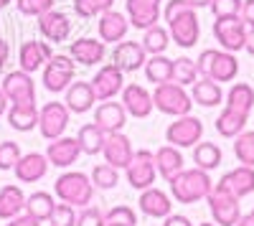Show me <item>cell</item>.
<instances>
[{"label": "cell", "mask_w": 254, "mask_h": 226, "mask_svg": "<svg viewBox=\"0 0 254 226\" xmlns=\"http://www.w3.org/2000/svg\"><path fill=\"white\" fill-rule=\"evenodd\" d=\"M8 107H10V102H8V97L3 94V89H0V117L8 112Z\"/></svg>", "instance_id": "55"}, {"label": "cell", "mask_w": 254, "mask_h": 226, "mask_svg": "<svg viewBox=\"0 0 254 226\" xmlns=\"http://www.w3.org/2000/svg\"><path fill=\"white\" fill-rule=\"evenodd\" d=\"M137 203H140V211H142L145 216H150V219H165L168 214H173V201H171V196L163 193L160 188H153V186L145 188V191H140Z\"/></svg>", "instance_id": "25"}, {"label": "cell", "mask_w": 254, "mask_h": 226, "mask_svg": "<svg viewBox=\"0 0 254 226\" xmlns=\"http://www.w3.org/2000/svg\"><path fill=\"white\" fill-rule=\"evenodd\" d=\"M211 13L216 18H229V15H239L242 10V0H211Z\"/></svg>", "instance_id": "47"}, {"label": "cell", "mask_w": 254, "mask_h": 226, "mask_svg": "<svg viewBox=\"0 0 254 226\" xmlns=\"http://www.w3.org/2000/svg\"><path fill=\"white\" fill-rule=\"evenodd\" d=\"M69 110L64 102H46L44 107H38V130L46 140H56L69 127Z\"/></svg>", "instance_id": "9"}, {"label": "cell", "mask_w": 254, "mask_h": 226, "mask_svg": "<svg viewBox=\"0 0 254 226\" xmlns=\"http://www.w3.org/2000/svg\"><path fill=\"white\" fill-rule=\"evenodd\" d=\"M125 122H127V112L122 107V102H102V105L97 107L94 112V125L104 132V135H110V132H122L125 127Z\"/></svg>", "instance_id": "20"}, {"label": "cell", "mask_w": 254, "mask_h": 226, "mask_svg": "<svg viewBox=\"0 0 254 226\" xmlns=\"http://www.w3.org/2000/svg\"><path fill=\"white\" fill-rule=\"evenodd\" d=\"M8 122L18 132H31L38 127V105L36 102H10L8 107Z\"/></svg>", "instance_id": "28"}, {"label": "cell", "mask_w": 254, "mask_h": 226, "mask_svg": "<svg viewBox=\"0 0 254 226\" xmlns=\"http://www.w3.org/2000/svg\"><path fill=\"white\" fill-rule=\"evenodd\" d=\"M18 158H20L18 142H13V140L0 142V170H13L15 163H18Z\"/></svg>", "instance_id": "45"}, {"label": "cell", "mask_w": 254, "mask_h": 226, "mask_svg": "<svg viewBox=\"0 0 254 226\" xmlns=\"http://www.w3.org/2000/svg\"><path fill=\"white\" fill-rule=\"evenodd\" d=\"M89 178H92V183H94V188L110 191V188H115L117 183H120V170L112 168L110 163H104V166H97V168L92 170Z\"/></svg>", "instance_id": "41"}, {"label": "cell", "mask_w": 254, "mask_h": 226, "mask_svg": "<svg viewBox=\"0 0 254 226\" xmlns=\"http://www.w3.org/2000/svg\"><path fill=\"white\" fill-rule=\"evenodd\" d=\"M92 89L97 94V102H107V99H115L122 89H125V74L115 66V64H107L102 66L94 79H92Z\"/></svg>", "instance_id": "14"}, {"label": "cell", "mask_w": 254, "mask_h": 226, "mask_svg": "<svg viewBox=\"0 0 254 226\" xmlns=\"http://www.w3.org/2000/svg\"><path fill=\"white\" fill-rule=\"evenodd\" d=\"M97 102V94L92 89V81H71L69 89H66V110L74 112V114H84L94 107Z\"/></svg>", "instance_id": "27"}, {"label": "cell", "mask_w": 254, "mask_h": 226, "mask_svg": "<svg viewBox=\"0 0 254 226\" xmlns=\"http://www.w3.org/2000/svg\"><path fill=\"white\" fill-rule=\"evenodd\" d=\"M186 3L196 10V8H206V5H211V0H186Z\"/></svg>", "instance_id": "56"}, {"label": "cell", "mask_w": 254, "mask_h": 226, "mask_svg": "<svg viewBox=\"0 0 254 226\" xmlns=\"http://www.w3.org/2000/svg\"><path fill=\"white\" fill-rule=\"evenodd\" d=\"M214 36L221 44L224 51L237 54L247 44V26L239 15H229V18H216L214 20Z\"/></svg>", "instance_id": "8"}, {"label": "cell", "mask_w": 254, "mask_h": 226, "mask_svg": "<svg viewBox=\"0 0 254 226\" xmlns=\"http://www.w3.org/2000/svg\"><path fill=\"white\" fill-rule=\"evenodd\" d=\"M203 137V122L193 114H183V117H176V122H171L165 130V140L168 145L173 148H193L196 142H201Z\"/></svg>", "instance_id": "7"}, {"label": "cell", "mask_w": 254, "mask_h": 226, "mask_svg": "<svg viewBox=\"0 0 254 226\" xmlns=\"http://www.w3.org/2000/svg\"><path fill=\"white\" fill-rule=\"evenodd\" d=\"M13 173L20 183H38L49 173V158L41 155V153H26V155L18 158Z\"/></svg>", "instance_id": "24"}, {"label": "cell", "mask_w": 254, "mask_h": 226, "mask_svg": "<svg viewBox=\"0 0 254 226\" xmlns=\"http://www.w3.org/2000/svg\"><path fill=\"white\" fill-rule=\"evenodd\" d=\"M112 64L122 71L130 74L145 66V49L137 44V41H120L112 51Z\"/></svg>", "instance_id": "18"}, {"label": "cell", "mask_w": 254, "mask_h": 226, "mask_svg": "<svg viewBox=\"0 0 254 226\" xmlns=\"http://www.w3.org/2000/svg\"><path fill=\"white\" fill-rule=\"evenodd\" d=\"M252 216H254V211H252Z\"/></svg>", "instance_id": "61"}, {"label": "cell", "mask_w": 254, "mask_h": 226, "mask_svg": "<svg viewBox=\"0 0 254 226\" xmlns=\"http://www.w3.org/2000/svg\"><path fill=\"white\" fill-rule=\"evenodd\" d=\"M168 33H171V41L181 49H193L198 44L201 36V26H198V15L193 8H186L178 15H173L168 20Z\"/></svg>", "instance_id": "6"}, {"label": "cell", "mask_w": 254, "mask_h": 226, "mask_svg": "<svg viewBox=\"0 0 254 226\" xmlns=\"http://www.w3.org/2000/svg\"><path fill=\"white\" fill-rule=\"evenodd\" d=\"M23 209H26V198H23V191L18 186H3L0 188V219L10 221L18 214H23Z\"/></svg>", "instance_id": "32"}, {"label": "cell", "mask_w": 254, "mask_h": 226, "mask_svg": "<svg viewBox=\"0 0 254 226\" xmlns=\"http://www.w3.org/2000/svg\"><path fill=\"white\" fill-rule=\"evenodd\" d=\"M201 226H214V224H201Z\"/></svg>", "instance_id": "59"}, {"label": "cell", "mask_w": 254, "mask_h": 226, "mask_svg": "<svg viewBox=\"0 0 254 226\" xmlns=\"http://www.w3.org/2000/svg\"><path fill=\"white\" fill-rule=\"evenodd\" d=\"M51 226H76V211L69 203H56L54 211H51V219H49Z\"/></svg>", "instance_id": "44"}, {"label": "cell", "mask_w": 254, "mask_h": 226, "mask_svg": "<svg viewBox=\"0 0 254 226\" xmlns=\"http://www.w3.org/2000/svg\"><path fill=\"white\" fill-rule=\"evenodd\" d=\"M51 56H54V51H51V46L46 44V41H26L18 51L20 71L33 74V71H38L41 66H44Z\"/></svg>", "instance_id": "23"}, {"label": "cell", "mask_w": 254, "mask_h": 226, "mask_svg": "<svg viewBox=\"0 0 254 226\" xmlns=\"http://www.w3.org/2000/svg\"><path fill=\"white\" fill-rule=\"evenodd\" d=\"M163 226H193V224H190V219H186L181 214H168Z\"/></svg>", "instance_id": "51"}, {"label": "cell", "mask_w": 254, "mask_h": 226, "mask_svg": "<svg viewBox=\"0 0 254 226\" xmlns=\"http://www.w3.org/2000/svg\"><path fill=\"white\" fill-rule=\"evenodd\" d=\"M10 3H13V0H0V10H3V8H8Z\"/></svg>", "instance_id": "58"}, {"label": "cell", "mask_w": 254, "mask_h": 226, "mask_svg": "<svg viewBox=\"0 0 254 226\" xmlns=\"http://www.w3.org/2000/svg\"><path fill=\"white\" fill-rule=\"evenodd\" d=\"M74 74H76V61L71 56L54 54L44 64V87L51 94H59L64 89H69V84L74 81Z\"/></svg>", "instance_id": "5"}, {"label": "cell", "mask_w": 254, "mask_h": 226, "mask_svg": "<svg viewBox=\"0 0 254 226\" xmlns=\"http://www.w3.org/2000/svg\"><path fill=\"white\" fill-rule=\"evenodd\" d=\"M196 69L198 76H206L211 81H234L239 74V61L234 54H229L224 49H206L201 51V56L196 58Z\"/></svg>", "instance_id": "2"}, {"label": "cell", "mask_w": 254, "mask_h": 226, "mask_svg": "<svg viewBox=\"0 0 254 226\" xmlns=\"http://www.w3.org/2000/svg\"><path fill=\"white\" fill-rule=\"evenodd\" d=\"M0 89L8 97V102H36V81L31 79V74L20 71V69L5 74Z\"/></svg>", "instance_id": "15"}, {"label": "cell", "mask_w": 254, "mask_h": 226, "mask_svg": "<svg viewBox=\"0 0 254 226\" xmlns=\"http://www.w3.org/2000/svg\"><path fill=\"white\" fill-rule=\"evenodd\" d=\"M79 155H81V150H79L76 137H66V135L51 140L49 148H46L49 166H56V168H69V166H74V163L79 160Z\"/></svg>", "instance_id": "17"}, {"label": "cell", "mask_w": 254, "mask_h": 226, "mask_svg": "<svg viewBox=\"0 0 254 226\" xmlns=\"http://www.w3.org/2000/svg\"><path fill=\"white\" fill-rule=\"evenodd\" d=\"M54 3L56 0H15V5H18L20 13L23 15H36V18L54 10Z\"/></svg>", "instance_id": "46"}, {"label": "cell", "mask_w": 254, "mask_h": 226, "mask_svg": "<svg viewBox=\"0 0 254 226\" xmlns=\"http://www.w3.org/2000/svg\"><path fill=\"white\" fill-rule=\"evenodd\" d=\"M76 142H79V150L84 155H97V153H102V145H104V132L94 125V122H89V125L79 127Z\"/></svg>", "instance_id": "37"}, {"label": "cell", "mask_w": 254, "mask_h": 226, "mask_svg": "<svg viewBox=\"0 0 254 226\" xmlns=\"http://www.w3.org/2000/svg\"><path fill=\"white\" fill-rule=\"evenodd\" d=\"M145 79L150 81V84H155V87L173 81V58H168L163 54L145 58Z\"/></svg>", "instance_id": "31"}, {"label": "cell", "mask_w": 254, "mask_h": 226, "mask_svg": "<svg viewBox=\"0 0 254 226\" xmlns=\"http://www.w3.org/2000/svg\"><path fill=\"white\" fill-rule=\"evenodd\" d=\"M125 10H127V20H130L132 28L147 31L160 20L163 0H125Z\"/></svg>", "instance_id": "12"}, {"label": "cell", "mask_w": 254, "mask_h": 226, "mask_svg": "<svg viewBox=\"0 0 254 226\" xmlns=\"http://www.w3.org/2000/svg\"><path fill=\"white\" fill-rule=\"evenodd\" d=\"M54 193L61 203H69V206H89L92 198H94V183L87 173H79V170H69V173H61L54 183Z\"/></svg>", "instance_id": "1"}, {"label": "cell", "mask_w": 254, "mask_h": 226, "mask_svg": "<svg viewBox=\"0 0 254 226\" xmlns=\"http://www.w3.org/2000/svg\"><path fill=\"white\" fill-rule=\"evenodd\" d=\"M153 107L160 110L163 114H171V117H183L190 114V107H193V99L186 92V87H178L173 81L168 84H158L153 92Z\"/></svg>", "instance_id": "4"}, {"label": "cell", "mask_w": 254, "mask_h": 226, "mask_svg": "<svg viewBox=\"0 0 254 226\" xmlns=\"http://www.w3.org/2000/svg\"><path fill=\"white\" fill-rule=\"evenodd\" d=\"M102 153H104V160H107L112 168H117V170H125L127 166H130L132 155H135L132 142H130V137H127L125 132H110V135H104Z\"/></svg>", "instance_id": "13"}, {"label": "cell", "mask_w": 254, "mask_h": 226, "mask_svg": "<svg viewBox=\"0 0 254 226\" xmlns=\"http://www.w3.org/2000/svg\"><path fill=\"white\" fill-rule=\"evenodd\" d=\"M5 226H41V224H38L36 219H31L28 214H26V216H20V214H18V216H15V219H10Z\"/></svg>", "instance_id": "52"}, {"label": "cell", "mask_w": 254, "mask_h": 226, "mask_svg": "<svg viewBox=\"0 0 254 226\" xmlns=\"http://www.w3.org/2000/svg\"><path fill=\"white\" fill-rule=\"evenodd\" d=\"M244 49L254 56V28H249V31H247V44H244Z\"/></svg>", "instance_id": "54"}, {"label": "cell", "mask_w": 254, "mask_h": 226, "mask_svg": "<svg viewBox=\"0 0 254 226\" xmlns=\"http://www.w3.org/2000/svg\"><path fill=\"white\" fill-rule=\"evenodd\" d=\"M190 99L193 105H201V107H219L224 102V92H221V84L211 81L206 76H198L193 84H190Z\"/></svg>", "instance_id": "30"}, {"label": "cell", "mask_w": 254, "mask_h": 226, "mask_svg": "<svg viewBox=\"0 0 254 226\" xmlns=\"http://www.w3.org/2000/svg\"><path fill=\"white\" fill-rule=\"evenodd\" d=\"M171 183V193L178 203H196L201 198H206L211 193V188H214V180L208 178L206 170L201 168H190V170H181Z\"/></svg>", "instance_id": "3"}, {"label": "cell", "mask_w": 254, "mask_h": 226, "mask_svg": "<svg viewBox=\"0 0 254 226\" xmlns=\"http://www.w3.org/2000/svg\"><path fill=\"white\" fill-rule=\"evenodd\" d=\"M122 107L130 117H137V119H145L155 107H153V94L145 92V87L140 84H127L122 92Z\"/></svg>", "instance_id": "19"}, {"label": "cell", "mask_w": 254, "mask_h": 226, "mask_svg": "<svg viewBox=\"0 0 254 226\" xmlns=\"http://www.w3.org/2000/svg\"><path fill=\"white\" fill-rule=\"evenodd\" d=\"M8 56H10V46H8V41L0 36V69L8 64Z\"/></svg>", "instance_id": "53"}, {"label": "cell", "mask_w": 254, "mask_h": 226, "mask_svg": "<svg viewBox=\"0 0 254 226\" xmlns=\"http://www.w3.org/2000/svg\"><path fill=\"white\" fill-rule=\"evenodd\" d=\"M54 206H56V201H54V196L46 193V191H36V193H31V196L26 198V214H28L31 219H36L38 224H44V221L51 219Z\"/></svg>", "instance_id": "33"}, {"label": "cell", "mask_w": 254, "mask_h": 226, "mask_svg": "<svg viewBox=\"0 0 254 226\" xmlns=\"http://www.w3.org/2000/svg\"><path fill=\"white\" fill-rule=\"evenodd\" d=\"M237 226H254V216L249 214V216H242L239 221H237Z\"/></svg>", "instance_id": "57"}, {"label": "cell", "mask_w": 254, "mask_h": 226, "mask_svg": "<svg viewBox=\"0 0 254 226\" xmlns=\"http://www.w3.org/2000/svg\"><path fill=\"white\" fill-rule=\"evenodd\" d=\"M107 44L104 41H97V38H76L71 41V46H69V56L76 61L79 66H97L99 61H104V49Z\"/></svg>", "instance_id": "22"}, {"label": "cell", "mask_w": 254, "mask_h": 226, "mask_svg": "<svg viewBox=\"0 0 254 226\" xmlns=\"http://www.w3.org/2000/svg\"><path fill=\"white\" fill-rule=\"evenodd\" d=\"M153 158H155V170H158V175H163L165 180H173V178L183 170V155H181V150L173 148V145L158 148V150L153 153Z\"/></svg>", "instance_id": "29"}, {"label": "cell", "mask_w": 254, "mask_h": 226, "mask_svg": "<svg viewBox=\"0 0 254 226\" xmlns=\"http://www.w3.org/2000/svg\"><path fill=\"white\" fill-rule=\"evenodd\" d=\"M234 155L242 166L254 168V130L252 132H239L234 137Z\"/></svg>", "instance_id": "40"}, {"label": "cell", "mask_w": 254, "mask_h": 226, "mask_svg": "<svg viewBox=\"0 0 254 226\" xmlns=\"http://www.w3.org/2000/svg\"><path fill=\"white\" fill-rule=\"evenodd\" d=\"M104 226H117V224H104Z\"/></svg>", "instance_id": "60"}, {"label": "cell", "mask_w": 254, "mask_h": 226, "mask_svg": "<svg viewBox=\"0 0 254 226\" xmlns=\"http://www.w3.org/2000/svg\"><path fill=\"white\" fill-rule=\"evenodd\" d=\"M76 226H104V216L97 206H84L81 214H76Z\"/></svg>", "instance_id": "48"}, {"label": "cell", "mask_w": 254, "mask_h": 226, "mask_svg": "<svg viewBox=\"0 0 254 226\" xmlns=\"http://www.w3.org/2000/svg\"><path fill=\"white\" fill-rule=\"evenodd\" d=\"M38 31L44 33V38L51 41V44H61V41H66L69 33H71V20L61 10H49L44 15H38Z\"/></svg>", "instance_id": "21"}, {"label": "cell", "mask_w": 254, "mask_h": 226, "mask_svg": "<svg viewBox=\"0 0 254 226\" xmlns=\"http://www.w3.org/2000/svg\"><path fill=\"white\" fill-rule=\"evenodd\" d=\"M247 119H249L247 114L224 107V110H221V114L216 117V132H219L221 137H237L239 132H244Z\"/></svg>", "instance_id": "35"}, {"label": "cell", "mask_w": 254, "mask_h": 226, "mask_svg": "<svg viewBox=\"0 0 254 226\" xmlns=\"http://www.w3.org/2000/svg\"><path fill=\"white\" fill-rule=\"evenodd\" d=\"M198 79V69H196V61L193 58H173V84L178 87H190L193 81Z\"/></svg>", "instance_id": "39"}, {"label": "cell", "mask_w": 254, "mask_h": 226, "mask_svg": "<svg viewBox=\"0 0 254 226\" xmlns=\"http://www.w3.org/2000/svg\"><path fill=\"white\" fill-rule=\"evenodd\" d=\"M193 163H196V168L201 170H214L221 166V148L216 145V142H196L193 145Z\"/></svg>", "instance_id": "34"}, {"label": "cell", "mask_w": 254, "mask_h": 226, "mask_svg": "<svg viewBox=\"0 0 254 226\" xmlns=\"http://www.w3.org/2000/svg\"><path fill=\"white\" fill-rule=\"evenodd\" d=\"M239 18L244 20V26L254 28V0H242V10H239Z\"/></svg>", "instance_id": "50"}, {"label": "cell", "mask_w": 254, "mask_h": 226, "mask_svg": "<svg viewBox=\"0 0 254 226\" xmlns=\"http://www.w3.org/2000/svg\"><path fill=\"white\" fill-rule=\"evenodd\" d=\"M115 0H74V13L79 18H99L104 10H112Z\"/></svg>", "instance_id": "42"}, {"label": "cell", "mask_w": 254, "mask_h": 226, "mask_svg": "<svg viewBox=\"0 0 254 226\" xmlns=\"http://www.w3.org/2000/svg\"><path fill=\"white\" fill-rule=\"evenodd\" d=\"M226 107L249 117V112H252V107H254V89H252L249 84H244V81L234 84V87L229 89V94H226Z\"/></svg>", "instance_id": "36"}, {"label": "cell", "mask_w": 254, "mask_h": 226, "mask_svg": "<svg viewBox=\"0 0 254 226\" xmlns=\"http://www.w3.org/2000/svg\"><path fill=\"white\" fill-rule=\"evenodd\" d=\"M211 216L219 226H237V221L242 219V209H239V198L229 196L219 188H211V193L206 196Z\"/></svg>", "instance_id": "11"}, {"label": "cell", "mask_w": 254, "mask_h": 226, "mask_svg": "<svg viewBox=\"0 0 254 226\" xmlns=\"http://www.w3.org/2000/svg\"><path fill=\"white\" fill-rule=\"evenodd\" d=\"M214 188L234 196V198H244L254 191V168H247V166H239L234 170H229Z\"/></svg>", "instance_id": "16"}, {"label": "cell", "mask_w": 254, "mask_h": 226, "mask_svg": "<svg viewBox=\"0 0 254 226\" xmlns=\"http://www.w3.org/2000/svg\"><path fill=\"white\" fill-rule=\"evenodd\" d=\"M99 36L104 44H120V41L127 36L130 31V20L125 18V13H117V10H104L99 15Z\"/></svg>", "instance_id": "26"}, {"label": "cell", "mask_w": 254, "mask_h": 226, "mask_svg": "<svg viewBox=\"0 0 254 226\" xmlns=\"http://www.w3.org/2000/svg\"><path fill=\"white\" fill-rule=\"evenodd\" d=\"M104 224H117V226H137V214L130 206H115L104 214Z\"/></svg>", "instance_id": "43"}, {"label": "cell", "mask_w": 254, "mask_h": 226, "mask_svg": "<svg viewBox=\"0 0 254 226\" xmlns=\"http://www.w3.org/2000/svg\"><path fill=\"white\" fill-rule=\"evenodd\" d=\"M186 8H190V5L186 3V0H168V3H165V10H163L165 23H168V20H171L173 15H178L181 10H186Z\"/></svg>", "instance_id": "49"}, {"label": "cell", "mask_w": 254, "mask_h": 226, "mask_svg": "<svg viewBox=\"0 0 254 226\" xmlns=\"http://www.w3.org/2000/svg\"><path fill=\"white\" fill-rule=\"evenodd\" d=\"M168 44H171V33H168L163 26H150L145 31L142 41H140V46L145 49V54H150V56H158V54H165Z\"/></svg>", "instance_id": "38"}, {"label": "cell", "mask_w": 254, "mask_h": 226, "mask_svg": "<svg viewBox=\"0 0 254 226\" xmlns=\"http://www.w3.org/2000/svg\"><path fill=\"white\" fill-rule=\"evenodd\" d=\"M125 170H127V183H130L132 188H137V191L150 188L155 183V175H158L155 158H153L150 150H135L130 166H127Z\"/></svg>", "instance_id": "10"}]
</instances>
